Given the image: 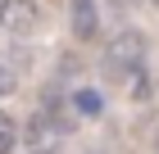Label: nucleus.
I'll return each instance as SVG.
<instances>
[{
  "mask_svg": "<svg viewBox=\"0 0 159 154\" xmlns=\"http://www.w3.org/2000/svg\"><path fill=\"white\" fill-rule=\"evenodd\" d=\"M100 68H105V77H109L123 95H136V100H141V95L150 91V77H146V36H141V27L114 32L109 41H105V50H100Z\"/></svg>",
  "mask_w": 159,
  "mask_h": 154,
  "instance_id": "obj_1",
  "label": "nucleus"
},
{
  "mask_svg": "<svg viewBox=\"0 0 159 154\" xmlns=\"http://www.w3.org/2000/svg\"><path fill=\"white\" fill-rule=\"evenodd\" d=\"M73 113H68V104H64V95L59 91H46L41 95V109L27 118L23 127V145H32V150H59L64 136L73 131Z\"/></svg>",
  "mask_w": 159,
  "mask_h": 154,
  "instance_id": "obj_2",
  "label": "nucleus"
},
{
  "mask_svg": "<svg viewBox=\"0 0 159 154\" xmlns=\"http://www.w3.org/2000/svg\"><path fill=\"white\" fill-rule=\"evenodd\" d=\"M41 23L37 0H0V32L5 36H32Z\"/></svg>",
  "mask_w": 159,
  "mask_h": 154,
  "instance_id": "obj_3",
  "label": "nucleus"
},
{
  "mask_svg": "<svg viewBox=\"0 0 159 154\" xmlns=\"http://www.w3.org/2000/svg\"><path fill=\"white\" fill-rule=\"evenodd\" d=\"M68 32L77 41L100 36V0H68Z\"/></svg>",
  "mask_w": 159,
  "mask_h": 154,
  "instance_id": "obj_4",
  "label": "nucleus"
},
{
  "mask_svg": "<svg viewBox=\"0 0 159 154\" xmlns=\"http://www.w3.org/2000/svg\"><path fill=\"white\" fill-rule=\"evenodd\" d=\"M68 104H73L77 122H96L100 113H105V100H100L96 86H73V91H68Z\"/></svg>",
  "mask_w": 159,
  "mask_h": 154,
  "instance_id": "obj_5",
  "label": "nucleus"
},
{
  "mask_svg": "<svg viewBox=\"0 0 159 154\" xmlns=\"http://www.w3.org/2000/svg\"><path fill=\"white\" fill-rule=\"evenodd\" d=\"M18 91V68H14V59L0 50V95H14Z\"/></svg>",
  "mask_w": 159,
  "mask_h": 154,
  "instance_id": "obj_6",
  "label": "nucleus"
},
{
  "mask_svg": "<svg viewBox=\"0 0 159 154\" xmlns=\"http://www.w3.org/2000/svg\"><path fill=\"white\" fill-rule=\"evenodd\" d=\"M18 136H23V131L14 127V118L5 113V109H0V154H14V145H18Z\"/></svg>",
  "mask_w": 159,
  "mask_h": 154,
  "instance_id": "obj_7",
  "label": "nucleus"
},
{
  "mask_svg": "<svg viewBox=\"0 0 159 154\" xmlns=\"http://www.w3.org/2000/svg\"><path fill=\"white\" fill-rule=\"evenodd\" d=\"M109 5H114V9H118V14H123V9H127V5H132V0H109Z\"/></svg>",
  "mask_w": 159,
  "mask_h": 154,
  "instance_id": "obj_8",
  "label": "nucleus"
},
{
  "mask_svg": "<svg viewBox=\"0 0 159 154\" xmlns=\"http://www.w3.org/2000/svg\"><path fill=\"white\" fill-rule=\"evenodd\" d=\"M150 5H155V9H159V0H150Z\"/></svg>",
  "mask_w": 159,
  "mask_h": 154,
  "instance_id": "obj_9",
  "label": "nucleus"
}]
</instances>
